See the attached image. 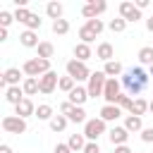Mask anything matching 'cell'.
<instances>
[{"label": "cell", "instance_id": "1", "mask_svg": "<svg viewBox=\"0 0 153 153\" xmlns=\"http://www.w3.org/2000/svg\"><path fill=\"white\" fill-rule=\"evenodd\" d=\"M22 72L26 76H33V79H41L43 74L50 72V60H41V57H31L22 65Z\"/></svg>", "mask_w": 153, "mask_h": 153}, {"label": "cell", "instance_id": "2", "mask_svg": "<svg viewBox=\"0 0 153 153\" xmlns=\"http://www.w3.org/2000/svg\"><path fill=\"white\" fill-rule=\"evenodd\" d=\"M105 72H91V79H88V98H103V91H105Z\"/></svg>", "mask_w": 153, "mask_h": 153}, {"label": "cell", "instance_id": "3", "mask_svg": "<svg viewBox=\"0 0 153 153\" xmlns=\"http://www.w3.org/2000/svg\"><path fill=\"white\" fill-rule=\"evenodd\" d=\"M65 67H67V76H72L74 81H86V79H91V72H88L86 62H79V60H69Z\"/></svg>", "mask_w": 153, "mask_h": 153}, {"label": "cell", "instance_id": "4", "mask_svg": "<svg viewBox=\"0 0 153 153\" xmlns=\"http://www.w3.org/2000/svg\"><path fill=\"white\" fill-rule=\"evenodd\" d=\"M100 134H105V120L93 117V120H88V122L84 124V136H86V141H98Z\"/></svg>", "mask_w": 153, "mask_h": 153}, {"label": "cell", "instance_id": "5", "mask_svg": "<svg viewBox=\"0 0 153 153\" xmlns=\"http://www.w3.org/2000/svg\"><path fill=\"white\" fill-rule=\"evenodd\" d=\"M2 129L7 134H24L26 131V120H22L17 115H5L2 117Z\"/></svg>", "mask_w": 153, "mask_h": 153}, {"label": "cell", "instance_id": "6", "mask_svg": "<svg viewBox=\"0 0 153 153\" xmlns=\"http://www.w3.org/2000/svg\"><path fill=\"white\" fill-rule=\"evenodd\" d=\"M105 10H108V5H105L103 0H98V2H96V0H88V2L81 7V14H84L86 22H88V19H98Z\"/></svg>", "mask_w": 153, "mask_h": 153}, {"label": "cell", "instance_id": "7", "mask_svg": "<svg viewBox=\"0 0 153 153\" xmlns=\"http://www.w3.org/2000/svg\"><path fill=\"white\" fill-rule=\"evenodd\" d=\"M120 17L129 24V22H139L141 19V10L134 5V2H129V0H124V2H120Z\"/></svg>", "mask_w": 153, "mask_h": 153}, {"label": "cell", "instance_id": "8", "mask_svg": "<svg viewBox=\"0 0 153 153\" xmlns=\"http://www.w3.org/2000/svg\"><path fill=\"white\" fill-rule=\"evenodd\" d=\"M22 69H17V67H10V69H5L2 72V76H0V86L7 91L10 86H19V79H22Z\"/></svg>", "mask_w": 153, "mask_h": 153}, {"label": "cell", "instance_id": "9", "mask_svg": "<svg viewBox=\"0 0 153 153\" xmlns=\"http://www.w3.org/2000/svg\"><path fill=\"white\" fill-rule=\"evenodd\" d=\"M103 98H105V105H117V98H120V81L117 79H108L105 81Z\"/></svg>", "mask_w": 153, "mask_h": 153}, {"label": "cell", "instance_id": "10", "mask_svg": "<svg viewBox=\"0 0 153 153\" xmlns=\"http://www.w3.org/2000/svg\"><path fill=\"white\" fill-rule=\"evenodd\" d=\"M38 84H41V93H53L55 88H57V84H60V79H57V72H48V74H43L41 79H38Z\"/></svg>", "mask_w": 153, "mask_h": 153}, {"label": "cell", "instance_id": "11", "mask_svg": "<svg viewBox=\"0 0 153 153\" xmlns=\"http://www.w3.org/2000/svg\"><path fill=\"white\" fill-rule=\"evenodd\" d=\"M122 86L127 88V93H129L131 98H134V96L139 98V93L143 91V86H141V84H139V81L131 76V72H124V74H122Z\"/></svg>", "mask_w": 153, "mask_h": 153}, {"label": "cell", "instance_id": "12", "mask_svg": "<svg viewBox=\"0 0 153 153\" xmlns=\"http://www.w3.org/2000/svg\"><path fill=\"white\" fill-rule=\"evenodd\" d=\"M67 100H69L72 105H76V108H84V103L88 100V88H86V86H76V88L67 96Z\"/></svg>", "mask_w": 153, "mask_h": 153}, {"label": "cell", "instance_id": "13", "mask_svg": "<svg viewBox=\"0 0 153 153\" xmlns=\"http://www.w3.org/2000/svg\"><path fill=\"white\" fill-rule=\"evenodd\" d=\"M14 115H17V117H22V120H26V117L36 115V105L31 103V98H24L22 103H17V105H14Z\"/></svg>", "mask_w": 153, "mask_h": 153}, {"label": "cell", "instance_id": "14", "mask_svg": "<svg viewBox=\"0 0 153 153\" xmlns=\"http://www.w3.org/2000/svg\"><path fill=\"white\" fill-rule=\"evenodd\" d=\"M108 136H110V141H112V146H127V139H129V131H127L124 127H112V129L108 131Z\"/></svg>", "mask_w": 153, "mask_h": 153}, {"label": "cell", "instance_id": "15", "mask_svg": "<svg viewBox=\"0 0 153 153\" xmlns=\"http://www.w3.org/2000/svg\"><path fill=\"white\" fill-rule=\"evenodd\" d=\"M122 117V108L120 105H103L100 108V120L105 122H117Z\"/></svg>", "mask_w": 153, "mask_h": 153}, {"label": "cell", "instance_id": "16", "mask_svg": "<svg viewBox=\"0 0 153 153\" xmlns=\"http://www.w3.org/2000/svg\"><path fill=\"white\" fill-rule=\"evenodd\" d=\"M26 96H24V88L22 86H10L7 91H5V100L7 103H12V105H17V103H22Z\"/></svg>", "mask_w": 153, "mask_h": 153}, {"label": "cell", "instance_id": "17", "mask_svg": "<svg viewBox=\"0 0 153 153\" xmlns=\"http://www.w3.org/2000/svg\"><path fill=\"white\" fill-rule=\"evenodd\" d=\"M22 88H24V96H36V93H41V84H38V79H33V76H24Z\"/></svg>", "mask_w": 153, "mask_h": 153}, {"label": "cell", "instance_id": "18", "mask_svg": "<svg viewBox=\"0 0 153 153\" xmlns=\"http://www.w3.org/2000/svg\"><path fill=\"white\" fill-rule=\"evenodd\" d=\"M19 43L24 45V48H38V36H36V31H22L19 33Z\"/></svg>", "mask_w": 153, "mask_h": 153}, {"label": "cell", "instance_id": "19", "mask_svg": "<svg viewBox=\"0 0 153 153\" xmlns=\"http://www.w3.org/2000/svg\"><path fill=\"white\" fill-rule=\"evenodd\" d=\"M96 57L103 60V62H110V60L115 57V48H112L110 43H100V45L96 48Z\"/></svg>", "mask_w": 153, "mask_h": 153}, {"label": "cell", "instance_id": "20", "mask_svg": "<svg viewBox=\"0 0 153 153\" xmlns=\"http://www.w3.org/2000/svg\"><path fill=\"white\" fill-rule=\"evenodd\" d=\"M86 143H88V141H86V136H84V134H72V136L67 139V146L72 148V153L84 151V148H86Z\"/></svg>", "mask_w": 153, "mask_h": 153}, {"label": "cell", "instance_id": "21", "mask_svg": "<svg viewBox=\"0 0 153 153\" xmlns=\"http://www.w3.org/2000/svg\"><path fill=\"white\" fill-rule=\"evenodd\" d=\"M91 55H93V53H91V45H86V43H76V45H74V60L86 62Z\"/></svg>", "mask_w": 153, "mask_h": 153}, {"label": "cell", "instance_id": "22", "mask_svg": "<svg viewBox=\"0 0 153 153\" xmlns=\"http://www.w3.org/2000/svg\"><path fill=\"white\" fill-rule=\"evenodd\" d=\"M103 72H105V76H108V79H115V76H120V74H124V72H122V65H120L117 60H110V62H105Z\"/></svg>", "mask_w": 153, "mask_h": 153}, {"label": "cell", "instance_id": "23", "mask_svg": "<svg viewBox=\"0 0 153 153\" xmlns=\"http://www.w3.org/2000/svg\"><path fill=\"white\" fill-rule=\"evenodd\" d=\"M67 120H69V122H74V124H86V122H88V120H86V110H84V108H76V105L69 110Z\"/></svg>", "mask_w": 153, "mask_h": 153}, {"label": "cell", "instance_id": "24", "mask_svg": "<svg viewBox=\"0 0 153 153\" xmlns=\"http://www.w3.org/2000/svg\"><path fill=\"white\" fill-rule=\"evenodd\" d=\"M124 129L131 134V131H143V122H141V117H136V115H127V120H124Z\"/></svg>", "mask_w": 153, "mask_h": 153}, {"label": "cell", "instance_id": "25", "mask_svg": "<svg viewBox=\"0 0 153 153\" xmlns=\"http://www.w3.org/2000/svg\"><path fill=\"white\" fill-rule=\"evenodd\" d=\"M146 110H148V100H146V98H134V103H131V108H129V115L141 117Z\"/></svg>", "mask_w": 153, "mask_h": 153}, {"label": "cell", "instance_id": "26", "mask_svg": "<svg viewBox=\"0 0 153 153\" xmlns=\"http://www.w3.org/2000/svg\"><path fill=\"white\" fill-rule=\"evenodd\" d=\"M36 50H38V57H41V60H50V57H53V53H55V45H53V43H48V41H41Z\"/></svg>", "mask_w": 153, "mask_h": 153}, {"label": "cell", "instance_id": "27", "mask_svg": "<svg viewBox=\"0 0 153 153\" xmlns=\"http://www.w3.org/2000/svg\"><path fill=\"white\" fill-rule=\"evenodd\" d=\"M45 14H48L53 22L62 19V5H60V2H48V5H45Z\"/></svg>", "mask_w": 153, "mask_h": 153}, {"label": "cell", "instance_id": "28", "mask_svg": "<svg viewBox=\"0 0 153 153\" xmlns=\"http://www.w3.org/2000/svg\"><path fill=\"white\" fill-rule=\"evenodd\" d=\"M129 72H131V76H134V79H136V81H139L143 88L148 86V76H151V74H148L143 67H134V69H129Z\"/></svg>", "mask_w": 153, "mask_h": 153}, {"label": "cell", "instance_id": "29", "mask_svg": "<svg viewBox=\"0 0 153 153\" xmlns=\"http://www.w3.org/2000/svg\"><path fill=\"white\" fill-rule=\"evenodd\" d=\"M139 62L141 65H153V45H143L141 50H139Z\"/></svg>", "mask_w": 153, "mask_h": 153}, {"label": "cell", "instance_id": "30", "mask_svg": "<svg viewBox=\"0 0 153 153\" xmlns=\"http://www.w3.org/2000/svg\"><path fill=\"white\" fill-rule=\"evenodd\" d=\"M57 88H60V91H65V93L69 96V93L76 88V81H74L72 76H60V84H57Z\"/></svg>", "mask_w": 153, "mask_h": 153}, {"label": "cell", "instance_id": "31", "mask_svg": "<svg viewBox=\"0 0 153 153\" xmlns=\"http://www.w3.org/2000/svg\"><path fill=\"white\" fill-rule=\"evenodd\" d=\"M36 117H38V120H48V122H50L55 115H53V108H50L48 103H41V105L36 108Z\"/></svg>", "mask_w": 153, "mask_h": 153}, {"label": "cell", "instance_id": "32", "mask_svg": "<svg viewBox=\"0 0 153 153\" xmlns=\"http://www.w3.org/2000/svg\"><path fill=\"white\" fill-rule=\"evenodd\" d=\"M67 115H55L53 120H50V129L53 131H65V127H67Z\"/></svg>", "mask_w": 153, "mask_h": 153}, {"label": "cell", "instance_id": "33", "mask_svg": "<svg viewBox=\"0 0 153 153\" xmlns=\"http://www.w3.org/2000/svg\"><path fill=\"white\" fill-rule=\"evenodd\" d=\"M67 31H69V22H67V19H57V22H53V33L65 36Z\"/></svg>", "mask_w": 153, "mask_h": 153}, {"label": "cell", "instance_id": "34", "mask_svg": "<svg viewBox=\"0 0 153 153\" xmlns=\"http://www.w3.org/2000/svg\"><path fill=\"white\" fill-rule=\"evenodd\" d=\"M108 26H110V31H112V33H122V31L127 29V22H124L122 17H117V19H110V24H108Z\"/></svg>", "mask_w": 153, "mask_h": 153}, {"label": "cell", "instance_id": "35", "mask_svg": "<svg viewBox=\"0 0 153 153\" xmlns=\"http://www.w3.org/2000/svg\"><path fill=\"white\" fill-rule=\"evenodd\" d=\"M84 26H86V29H88V31H93V33H96V36H98V33H100V31H103V29H105V24H103V22H100V19H88V22H86V24H84Z\"/></svg>", "mask_w": 153, "mask_h": 153}, {"label": "cell", "instance_id": "36", "mask_svg": "<svg viewBox=\"0 0 153 153\" xmlns=\"http://www.w3.org/2000/svg\"><path fill=\"white\" fill-rule=\"evenodd\" d=\"M79 38H81V43L91 45V43L96 41V33H93V31H88L86 26H81V29H79Z\"/></svg>", "mask_w": 153, "mask_h": 153}, {"label": "cell", "instance_id": "37", "mask_svg": "<svg viewBox=\"0 0 153 153\" xmlns=\"http://www.w3.org/2000/svg\"><path fill=\"white\" fill-rule=\"evenodd\" d=\"M12 14H14V19H17V22H22V24H26V22H29V17H31V12H29L26 7H17Z\"/></svg>", "mask_w": 153, "mask_h": 153}, {"label": "cell", "instance_id": "38", "mask_svg": "<svg viewBox=\"0 0 153 153\" xmlns=\"http://www.w3.org/2000/svg\"><path fill=\"white\" fill-rule=\"evenodd\" d=\"M41 24H43V19H38V14H31L24 26H26V31H36V29H41Z\"/></svg>", "mask_w": 153, "mask_h": 153}, {"label": "cell", "instance_id": "39", "mask_svg": "<svg viewBox=\"0 0 153 153\" xmlns=\"http://www.w3.org/2000/svg\"><path fill=\"white\" fill-rule=\"evenodd\" d=\"M131 103H134V98H131L129 93H120V98H117V105H120L122 110H129V108H131Z\"/></svg>", "mask_w": 153, "mask_h": 153}, {"label": "cell", "instance_id": "40", "mask_svg": "<svg viewBox=\"0 0 153 153\" xmlns=\"http://www.w3.org/2000/svg\"><path fill=\"white\" fill-rule=\"evenodd\" d=\"M12 22H14V14H10V12H5V10H2V12H0V26H2V29H7Z\"/></svg>", "mask_w": 153, "mask_h": 153}, {"label": "cell", "instance_id": "41", "mask_svg": "<svg viewBox=\"0 0 153 153\" xmlns=\"http://www.w3.org/2000/svg\"><path fill=\"white\" fill-rule=\"evenodd\" d=\"M141 141L153 143V127H143V131H141Z\"/></svg>", "mask_w": 153, "mask_h": 153}, {"label": "cell", "instance_id": "42", "mask_svg": "<svg viewBox=\"0 0 153 153\" xmlns=\"http://www.w3.org/2000/svg\"><path fill=\"white\" fill-rule=\"evenodd\" d=\"M84 153H100L98 141H88V143H86V148H84Z\"/></svg>", "mask_w": 153, "mask_h": 153}, {"label": "cell", "instance_id": "43", "mask_svg": "<svg viewBox=\"0 0 153 153\" xmlns=\"http://www.w3.org/2000/svg\"><path fill=\"white\" fill-rule=\"evenodd\" d=\"M72 108H74V105H72L69 100H65V103L60 105V115H69V110H72Z\"/></svg>", "mask_w": 153, "mask_h": 153}, {"label": "cell", "instance_id": "44", "mask_svg": "<svg viewBox=\"0 0 153 153\" xmlns=\"http://www.w3.org/2000/svg\"><path fill=\"white\" fill-rule=\"evenodd\" d=\"M55 153H72V148H69L67 143H57V146H55Z\"/></svg>", "mask_w": 153, "mask_h": 153}, {"label": "cell", "instance_id": "45", "mask_svg": "<svg viewBox=\"0 0 153 153\" xmlns=\"http://www.w3.org/2000/svg\"><path fill=\"white\" fill-rule=\"evenodd\" d=\"M115 153H134L129 146H115Z\"/></svg>", "mask_w": 153, "mask_h": 153}, {"label": "cell", "instance_id": "46", "mask_svg": "<svg viewBox=\"0 0 153 153\" xmlns=\"http://www.w3.org/2000/svg\"><path fill=\"white\" fill-rule=\"evenodd\" d=\"M134 5H136V7H139V10H146V7H148V5H151V2H148V0H136V2H134Z\"/></svg>", "mask_w": 153, "mask_h": 153}, {"label": "cell", "instance_id": "47", "mask_svg": "<svg viewBox=\"0 0 153 153\" xmlns=\"http://www.w3.org/2000/svg\"><path fill=\"white\" fill-rule=\"evenodd\" d=\"M0 41H7V29L0 26Z\"/></svg>", "mask_w": 153, "mask_h": 153}, {"label": "cell", "instance_id": "48", "mask_svg": "<svg viewBox=\"0 0 153 153\" xmlns=\"http://www.w3.org/2000/svg\"><path fill=\"white\" fill-rule=\"evenodd\" d=\"M0 153H12V148H10L7 143H2V146H0Z\"/></svg>", "mask_w": 153, "mask_h": 153}, {"label": "cell", "instance_id": "49", "mask_svg": "<svg viewBox=\"0 0 153 153\" xmlns=\"http://www.w3.org/2000/svg\"><path fill=\"white\" fill-rule=\"evenodd\" d=\"M146 29L153 33V17H151V19H146Z\"/></svg>", "mask_w": 153, "mask_h": 153}, {"label": "cell", "instance_id": "50", "mask_svg": "<svg viewBox=\"0 0 153 153\" xmlns=\"http://www.w3.org/2000/svg\"><path fill=\"white\" fill-rule=\"evenodd\" d=\"M148 110H151V112H153V100H148Z\"/></svg>", "mask_w": 153, "mask_h": 153}, {"label": "cell", "instance_id": "51", "mask_svg": "<svg viewBox=\"0 0 153 153\" xmlns=\"http://www.w3.org/2000/svg\"><path fill=\"white\" fill-rule=\"evenodd\" d=\"M148 74H151V76H153V65H151V67H148Z\"/></svg>", "mask_w": 153, "mask_h": 153}, {"label": "cell", "instance_id": "52", "mask_svg": "<svg viewBox=\"0 0 153 153\" xmlns=\"http://www.w3.org/2000/svg\"><path fill=\"white\" fill-rule=\"evenodd\" d=\"M112 153H115V151H112Z\"/></svg>", "mask_w": 153, "mask_h": 153}]
</instances>
